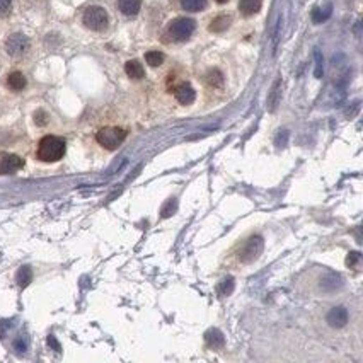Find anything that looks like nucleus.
I'll use <instances>...</instances> for the list:
<instances>
[{
    "label": "nucleus",
    "mask_w": 363,
    "mask_h": 363,
    "mask_svg": "<svg viewBox=\"0 0 363 363\" xmlns=\"http://www.w3.org/2000/svg\"><path fill=\"white\" fill-rule=\"evenodd\" d=\"M263 7V0H239V10L242 15H254L258 14Z\"/></svg>",
    "instance_id": "nucleus-12"
},
{
    "label": "nucleus",
    "mask_w": 363,
    "mask_h": 363,
    "mask_svg": "<svg viewBox=\"0 0 363 363\" xmlns=\"http://www.w3.org/2000/svg\"><path fill=\"white\" fill-rule=\"evenodd\" d=\"M196 23L189 17H178L169 23V36L174 41H186L191 38V34L195 33Z\"/></svg>",
    "instance_id": "nucleus-5"
},
{
    "label": "nucleus",
    "mask_w": 363,
    "mask_h": 363,
    "mask_svg": "<svg viewBox=\"0 0 363 363\" xmlns=\"http://www.w3.org/2000/svg\"><path fill=\"white\" fill-rule=\"evenodd\" d=\"M38 159L41 162H56L65 155V140L55 135H48L39 140L38 145Z\"/></svg>",
    "instance_id": "nucleus-1"
},
{
    "label": "nucleus",
    "mask_w": 363,
    "mask_h": 363,
    "mask_svg": "<svg viewBox=\"0 0 363 363\" xmlns=\"http://www.w3.org/2000/svg\"><path fill=\"white\" fill-rule=\"evenodd\" d=\"M174 97L181 102V104L188 106V104H193V102H195L196 92H195L193 87L184 82V84H179V86L174 89Z\"/></svg>",
    "instance_id": "nucleus-9"
},
{
    "label": "nucleus",
    "mask_w": 363,
    "mask_h": 363,
    "mask_svg": "<svg viewBox=\"0 0 363 363\" xmlns=\"http://www.w3.org/2000/svg\"><path fill=\"white\" fill-rule=\"evenodd\" d=\"M12 9V0H0V17L7 15Z\"/></svg>",
    "instance_id": "nucleus-24"
},
{
    "label": "nucleus",
    "mask_w": 363,
    "mask_h": 363,
    "mask_svg": "<svg viewBox=\"0 0 363 363\" xmlns=\"http://www.w3.org/2000/svg\"><path fill=\"white\" fill-rule=\"evenodd\" d=\"M179 2L186 12H200V10L206 9L208 0H179Z\"/></svg>",
    "instance_id": "nucleus-16"
},
{
    "label": "nucleus",
    "mask_w": 363,
    "mask_h": 363,
    "mask_svg": "<svg viewBox=\"0 0 363 363\" xmlns=\"http://www.w3.org/2000/svg\"><path fill=\"white\" fill-rule=\"evenodd\" d=\"M232 290H234V280L232 278H227V280H222V283L217 287V292L222 297H225V295H230Z\"/></svg>",
    "instance_id": "nucleus-21"
},
{
    "label": "nucleus",
    "mask_w": 363,
    "mask_h": 363,
    "mask_svg": "<svg viewBox=\"0 0 363 363\" xmlns=\"http://www.w3.org/2000/svg\"><path fill=\"white\" fill-rule=\"evenodd\" d=\"M28 50H29V39L26 38L24 34L14 33L5 39V51H7L10 56H14V58L23 56Z\"/></svg>",
    "instance_id": "nucleus-6"
},
{
    "label": "nucleus",
    "mask_w": 363,
    "mask_h": 363,
    "mask_svg": "<svg viewBox=\"0 0 363 363\" xmlns=\"http://www.w3.org/2000/svg\"><path fill=\"white\" fill-rule=\"evenodd\" d=\"M128 132L123 128H118V126H106L97 132L96 135V140L97 143L102 145L104 148L108 150H116L120 145L124 142V138H126Z\"/></svg>",
    "instance_id": "nucleus-2"
},
{
    "label": "nucleus",
    "mask_w": 363,
    "mask_h": 363,
    "mask_svg": "<svg viewBox=\"0 0 363 363\" xmlns=\"http://www.w3.org/2000/svg\"><path fill=\"white\" fill-rule=\"evenodd\" d=\"M215 2H217V4H227L229 0H215Z\"/></svg>",
    "instance_id": "nucleus-26"
},
{
    "label": "nucleus",
    "mask_w": 363,
    "mask_h": 363,
    "mask_svg": "<svg viewBox=\"0 0 363 363\" xmlns=\"http://www.w3.org/2000/svg\"><path fill=\"white\" fill-rule=\"evenodd\" d=\"M31 280H33V271H31L29 266H23L15 274V282H17L19 287H28L31 283Z\"/></svg>",
    "instance_id": "nucleus-17"
},
{
    "label": "nucleus",
    "mask_w": 363,
    "mask_h": 363,
    "mask_svg": "<svg viewBox=\"0 0 363 363\" xmlns=\"http://www.w3.org/2000/svg\"><path fill=\"white\" fill-rule=\"evenodd\" d=\"M280 84H282L280 80L274 82V86H273V89H271V94H269V97H268V108H269V111H274V108H276V104H278Z\"/></svg>",
    "instance_id": "nucleus-20"
},
{
    "label": "nucleus",
    "mask_w": 363,
    "mask_h": 363,
    "mask_svg": "<svg viewBox=\"0 0 363 363\" xmlns=\"http://www.w3.org/2000/svg\"><path fill=\"white\" fill-rule=\"evenodd\" d=\"M173 211H176V200L174 198H170L167 203L164 205V208H162V217L164 219H167V217L173 215Z\"/></svg>",
    "instance_id": "nucleus-22"
},
{
    "label": "nucleus",
    "mask_w": 363,
    "mask_h": 363,
    "mask_svg": "<svg viewBox=\"0 0 363 363\" xmlns=\"http://www.w3.org/2000/svg\"><path fill=\"white\" fill-rule=\"evenodd\" d=\"M205 80H206V84L211 86V87H222L224 86V75H222V72L217 70V69L210 70L208 74H206Z\"/></svg>",
    "instance_id": "nucleus-18"
},
{
    "label": "nucleus",
    "mask_w": 363,
    "mask_h": 363,
    "mask_svg": "<svg viewBox=\"0 0 363 363\" xmlns=\"http://www.w3.org/2000/svg\"><path fill=\"white\" fill-rule=\"evenodd\" d=\"M263 247H264V241L261 236H251L249 239L242 244V247L239 249V261L244 264H249V263H254L256 259L261 256L263 252Z\"/></svg>",
    "instance_id": "nucleus-4"
},
{
    "label": "nucleus",
    "mask_w": 363,
    "mask_h": 363,
    "mask_svg": "<svg viewBox=\"0 0 363 363\" xmlns=\"http://www.w3.org/2000/svg\"><path fill=\"white\" fill-rule=\"evenodd\" d=\"M145 61H147L150 67H160L164 63V53H160V51H148V53L145 55Z\"/></svg>",
    "instance_id": "nucleus-19"
},
{
    "label": "nucleus",
    "mask_w": 363,
    "mask_h": 363,
    "mask_svg": "<svg viewBox=\"0 0 363 363\" xmlns=\"http://www.w3.org/2000/svg\"><path fill=\"white\" fill-rule=\"evenodd\" d=\"M230 24H232V17H230V15L222 14V15H219V17H215L213 20H211L208 29L211 31V33H224L225 29L230 28Z\"/></svg>",
    "instance_id": "nucleus-14"
},
{
    "label": "nucleus",
    "mask_w": 363,
    "mask_h": 363,
    "mask_svg": "<svg viewBox=\"0 0 363 363\" xmlns=\"http://www.w3.org/2000/svg\"><path fill=\"white\" fill-rule=\"evenodd\" d=\"M24 165V159L14 154H2L0 155V174H12Z\"/></svg>",
    "instance_id": "nucleus-7"
},
{
    "label": "nucleus",
    "mask_w": 363,
    "mask_h": 363,
    "mask_svg": "<svg viewBox=\"0 0 363 363\" xmlns=\"http://www.w3.org/2000/svg\"><path fill=\"white\" fill-rule=\"evenodd\" d=\"M326 323H328L331 328H345L346 324H348V310L345 307H333L326 315Z\"/></svg>",
    "instance_id": "nucleus-8"
},
{
    "label": "nucleus",
    "mask_w": 363,
    "mask_h": 363,
    "mask_svg": "<svg viewBox=\"0 0 363 363\" xmlns=\"http://www.w3.org/2000/svg\"><path fill=\"white\" fill-rule=\"evenodd\" d=\"M82 23L91 31H104L110 23V17H108L106 9L99 7V5H92V7L86 9L84 15H82Z\"/></svg>",
    "instance_id": "nucleus-3"
},
{
    "label": "nucleus",
    "mask_w": 363,
    "mask_h": 363,
    "mask_svg": "<svg viewBox=\"0 0 363 363\" xmlns=\"http://www.w3.org/2000/svg\"><path fill=\"white\" fill-rule=\"evenodd\" d=\"M118 9L124 15L132 17V15H137L142 9V0H118Z\"/></svg>",
    "instance_id": "nucleus-10"
},
{
    "label": "nucleus",
    "mask_w": 363,
    "mask_h": 363,
    "mask_svg": "<svg viewBox=\"0 0 363 363\" xmlns=\"http://www.w3.org/2000/svg\"><path fill=\"white\" fill-rule=\"evenodd\" d=\"M124 72H126V75L130 77V79H133V80L143 79V75H145L143 65L140 63L138 60H130V61H126V63H124Z\"/></svg>",
    "instance_id": "nucleus-11"
},
{
    "label": "nucleus",
    "mask_w": 363,
    "mask_h": 363,
    "mask_svg": "<svg viewBox=\"0 0 363 363\" xmlns=\"http://www.w3.org/2000/svg\"><path fill=\"white\" fill-rule=\"evenodd\" d=\"M205 341H206V345L210 346V348H222V346L225 345V338H224V334L220 333L219 329H208L205 333Z\"/></svg>",
    "instance_id": "nucleus-13"
},
{
    "label": "nucleus",
    "mask_w": 363,
    "mask_h": 363,
    "mask_svg": "<svg viewBox=\"0 0 363 363\" xmlns=\"http://www.w3.org/2000/svg\"><path fill=\"white\" fill-rule=\"evenodd\" d=\"M7 86L9 89H12L15 92L23 91L26 87V77L20 74V72H12V74L7 77Z\"/></svg>",
    "instance_id": "nucleus-15"
},
{
    "label": "nucleus",
    "mask_w": 363,
    "mask_h": 363,
    "mask_svg": "<svg viewBox=\"0 0 363 363\" xmlns=\"http://www.w3.org/2000/svg\"><path fill=\"white\" fill-rule=\"evenodd\" d=\"M356 261H358V252H351L348 256V259H346V263H348L350 266H353Z\"/></svg>",
    "instance_id": "nucleus-25"
},
{
    "label": "nucleus",
    "mask_w": 363,
    "mask_h": 363,
    "mask_svg": "<svg viewBox=\"0 0 363 363\" xmlns=\"http://www.w3.org/2000/svg\"><path fill=\"white\" fill-rule=\"evenodd\" d=\"M34 121H36V124H39V126H45L46 123H48V115H46L45 111H36L34 113Z\"/></svg>",
    "instance_id": "nucleus-23"
}]
</instances>
